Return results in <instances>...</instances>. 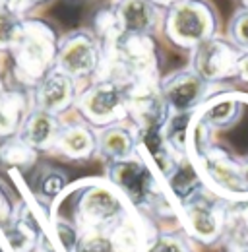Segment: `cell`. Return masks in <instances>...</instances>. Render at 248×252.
<instances>
[{
	"mask_svg": "<svg viewBox=\"0 0 248 252\" xmlns=\"http://www.w3.org/2000/svg\"><path fill=\"white\" fill-rule=\"evenodd\" d=\"M0 252H8V251H6V245H4V241H2V237H0Z\"/></svg>",
	"mask_w": 248,
	"mask_h": 252,
	"instance_id": "83f0119b",
	"label": "cell"
},
{
	"mask_svg": "<svg viewBox=\"0 0 248 252\" xmlns=\"http://www.w3.org/2000/svg\"><path fill=\"white\" fill-rule=\"evenodd\" d=\"M103 59V49L99 39L92 30H72L61 35L59 53H57V70L74 78L78 84L97 78Z\"/></svg>",
	"mask_w": 248,
	"mask_h": 252,
	"instance_id": "8992f818",
	"label": "cell"
},
{
	"mask_svg": "<svg viewBox=\"0 0 248 252\" xmlns=\"http://www.w3.org/2000/svg\"><path fill=\"white\" fill-rule=\"evenodd\" d=\"M185 158L210 192L248 202V94L208 95L192 113Z\"/></svg>",
	"mask_w": 248,
	"mask_h": 252,
	"instance_id": "6da1fadb",
	"label": "cell"
},
{
	"mask_svg": "<svg viewBox=\"0 0 248 252\" xmlns=\"http://www.w3.org/2000/svg\"><path fill=\"white\" fill-rule=\"evenodd\" d=\"M61 35L57 28L37 16L24 20V30L12 51L10 59V76L16 86L35 88L51 70L57 66Z\"/></svg>",
	"mask_w": 248,
	"mask_h": 252,
	"instance_id": "7a4b0ae2",
	"label": "cell"
},
{
	"mask_svg": "<svg viewBox=\"0 0 248 252\" xmlns=\"http://www.w3.org/2000/svg\"><path fill=\"white\" fill-rule=\"evenodd\" d=\"M113 8L124 33L152 35L159 26L161 10L152 0H117Z\"/></svg>",
	"mask_w": 248,
	"mask_h": 252,
	"instance_id": "9a60e30c",
	"label": "cell"
},
{
	"mask_svg": "<svg viewBox=\"0 0 248 252\" xmlns=\"http://www.w3.org/2000/svg\"><path fill=\"white\" fill-rule=\"evenodd\" d=\"M152 252H188V251H186L181 243L173 241L171 237H165V239H161L154 249H152Z\"/></svg>",
	"mask_w": 248,
	"mask_h": 252,
	"instance_id": "cb8c5ba5",
	"label": "cell"
},
{
	"mask_svg": "<svg viewBox=\"0 0 248 252\" xmlns=\"http://www.w3.org/2000/svg\"><path fill=\"white\" fill-rule=\"evenodd\" d=\"M107 179L123 192L132 206L150 208L159 202H167L163 194V179L140 152L124 161L109 163Z\"/></svg>",
	"mask_w": 248,
	"mask_h": 252,
	"instance_id": "5b68a950",
	"label": "cell"
},
{
	"mask_svg": "<svg viewBox=\"0 0 248 252\" xmlns=\"http://www.w3.org/2000/svg\"><path fill=\"white\" fill-rule=\"evenodd\" d=\"M51 156L74 163L90 161L93 156H97V130L82 119L62 123Z\"/></svg>",
	"mask_w": 248,
	"mask_h": 252,
	"instance_id": "4fadbf2b",
	"label": "cell"
},
{
	"mask_svg": "<svg viewBox=\"0 0 248 252\" xmlns=\"http://www.w3.org/2000/svg\"><path fill=\"white\" fill-rule=\"evenodd\" d=\"M0 72H2V55H0Z\"/></svg>",
	"mask_w": 248,
	"mask_h": 252,
	"instance_id": "f546056e",
	"label": "cell"
},
{
	"mask_svg": "<svg viewBox=\"0 0 248 252\" xmlns=\"http://www.w3.org/2000/svg\"><path fill=\"white\" fill-rule=\"evenodd\" d=\"M0 237L8 247V252H37L41 249L43 225L30 202L20 200L16 204V212L10 223L0 229Z\"/></svg>",
	"mask_w": 248,
	"mask_h": 252,
	"instance_id": "7c38bea8",
	"label": "cell"
},
{
	"mask_svg": "<svg viewBox=\"0 0 248 252\" xmlns=\"http://www.w3.org/2000/svg\"><path fill=\"white\" fill-rule=\"evenodd\" d=\"M37 252H43V251H41V249H39V251H37ZM45 252H53V251H45Z\"/></svg>",
	"mask_w": 248,
	"mask_h": 252,
	"instance_id": "4dcf8cb0",
	"label": "cell"
},
{
	"mask_svg": "<svg viewBox=\"0 0 248 252\" xmlns=\"http://www.w3.org/2000/svg\"><path fill=\"white\" fill-rule=\"evenodd\" d=\"M128 84L117 80L95 78L88 88L80 90L74 109L95 130L119 125L128 119Z\"/></svg>",
	"mask_w": 248,
	"mask_h": 252,
	"instance_id": "277c9868",
	"label": "cell"
},
{
	"mask_svg": "<svg viewBox=\"0 0 248 252\" xmlns=\"http://www.w3.org/2000/svg\"><path fill=\"white\" fill-rule=\"evenodd\" d=\"M62 128V119L57 115H51L43 109L33 107L20 130V138L28 142L31 148L39 154H53V148L57 144L59 132Z\"/></svg>",
	"mask_w": 248,
	"mask_h": 252,
	"instance_id": "5bb4252c",
	"label": "cell"
},
{
	"mask_svg": "<svg viewBox=\"0 0 248 252\" xmlns=\"http://www.w3.org/2000/svg\"><path fill=\"white\" fill-rule=\"evenodd\" d=\"M30 187L33 192V198L43 208L51 210V206L61 198L62 192L68 189V177L59 167H51V165L39 167L37 165Z\"/></svg>",
	"mask_w": 248,
	"mask_h": 252,
	"instance_id": "d6986e66",
	"label": "cell"
},
{
	"mask_svg": "<svg viewBox=\"0 0 248 252\" xmlns=\"http://www.w3.org/2000/svg\"><path fill=\"white\" fill-rule=\"evenodd\" d=\"M159 82H136L128 88V117L136 130L163 128L171 115Z\"/></svg>",
	"mask_w": 248,
	"mask_h": 252,
	"instance_id": "ba28073f",
	"label": "cell"
},
{
	"mask_svg": "<svg viewBox=\"0 0 248 252\" xmlns=\"http://www.w3.org/2000/svg\"><path fill=\"white\" fill-rule=\"evenodd\" d=\"M0 6H2V8H6L8 12H12V14L20 16V18H30V16H35V14L31 12L28 0H0Z\"/></svg>",
	"mask_w": 248,
	"mask_h": 252,
	"instance_id": "603a6c76",
	"label": "cell"
},
{
	"mask_svg": "<svg viewBox=\"0 0 248 252\" xmlns=\"http://www.w3.org/2000/svg\"><path fill=\"white\" fill-rule=\"evenodd\" d=\"M241 4H243V8H248V0H241Z\"/></svg>",
	"mask_w": 248,
	"mask_h": 252,
	"instance_id": "f1b7e54d",
	"label": "cell"
},
{
	"mask_svg": "<svg viewBox=\"0 0 248 252\" xmlns=\"http://www.w3.org/2000/svg\"><path fill=\"white\" fill-rule=\"evenodd\" d=\"M39 152H35L20 136L0 140V171L28 175L39 163Z\"/></svg>",
	"mask_w": 248,
	"mask_h": 252,
	"instance_id": "ac0fdd59",
	"label": "cell"
},
{
	"mask_svg": "<svg viewBox=\"0 0 248 252\" xmlns=\"http://www.w3.org/2000/svg\"><path fill=\"white\" fill-rule=\"evenodd\" d=\"M219 196L206 189H200L196 194L181 202V210L190 233L206 243L216 241L223 229V218L217 208Z\"/></svg>",
	"mask_w": 248,
	"mask_h": 252,
	"instance_id": "30bf717a",
	"label": "cell"
},
{
	"mask_svg": "<svg viewBox=\"0 0 248 252\" xmlns=\"http://www.w3.org/2000/svg\"><path fill=\"white\" fill-rule=\"evenodd\" d=\"M31 109V90L10 84L4 97L0 99V140L18 136Z\"/></svg>",
	"mask_w": 248,
	"mask_h": 252,
	"instance_id": "e0dca14e",
	"label": "cell"
},
{
	"mask_svg": "<svg viewBox=\"0 0 248 252\" xmlns=\"http://www.w3.org/2000/svg\"><path fill=\"white\" fill-rule=\"evenodd\" d=\"M80 95V84L61 70H51L35 88H31L33 107L62 117L74 109Z\"/></svg>",
	"mask_w": 248,
	"mask_h": 252,
	"instance_id": "8fae6325",
	"label": "cell"
},
{
	"mask_svg": "<svg viewBox=\"0 0 248 252\" xmlns=\"http://www.w3.org/2000/svg\"><path fill=\"white\" fill-rule=\"evenodd\" d=\"M16 204L18 202L14 200L12 190L8 189V185L0 179V229H4L10 223L14 212H16Z\"/></svg>",
	"mask_w": 248,
	"mask_h": 252,
	"instance_id": "7402d4cb",
	"label": "cell"
},
{
	"mask_svg": "<svg viewBox=\"0 0 248 252\" xmlns=\"http://www.w3.org/2000/svg\"><path fill=\"white\" fill-rule=\"evenodd\" d=\"M241 55L243 51L229 37L214 35L192 49L190 68L208 84L225 82L229 78H237V64Z\"/></svg>",
	"mask_w": 248,
	"mask_h": 252,
	"instance_id": "52a82bcc",
	"label": "cell"
},
{
	"mask_svg": "<svg viewBox=\"0 0 248 252\" xmlns=\"http://www.w3.org/2000/svg\"><path fill=\"white\" fill-rule=\"evenodd\" d=\"M8 86H10V84H6V80H4V78H2V74H0V99L4 97L6 90H8Z\"/></svg>",
	"mask_w": 248,
	"mask_h": 252,
	"instance_id": "4316f807",
	"label": "cell"
},
{
	"mask_svg": "<svg viewBox=\"0 0 248 252\" xmlns=\"http://www.w3.org/2000/svg\"><path fill=\"white\" fill-rule=\"evenodd\" d=\"M161 94L171 113H192L210 95V86L192 68H183L159 82Z\"/></svg>",
	"mask_w": 248,
	"mask_h": 252,
	"instance_id": "9c48e42d",
	"label": "cell"
},
{
	"mask_svg": "<svg viewBox=\"0 0 248 252\" xmlns=\"http://www.w3.org/2000/svg\"><path fill=\"white\" fill-rule=\"evenodd\" d=\"M24 20L0 6V55H8L24 30Z\"/></svg>",
	"mask_w": 248,
	"mask_h": 252,
	"instance_id": "ffe728a7",
	"label": "cell"
},
{
	"mask_svg": "<svg viewBox=\"0 0 248 252\" xmlns=\"http://www.w3.org/2000/svg\"><path fill=\"white\" fill-rule=\"evenodd\" d=\"M155 6L161 10V12H165V10H169V8H173V6H177V4H181L183 0H152Z\"/></svg>",
	"mask_w": 248,
	"mask_h": 252,
	"instance_id": "d4e9b609",
	"label": "cell"
},
{
	"mask_svg": "<svg viewBox=\"0 0 248 252\" xmlns=\"http://www.w3.org/2000/svg\"><path fill=\"white\" fill-rule=\"evenodd\" d=\"M229 39L243 51L248 53V8H241L229 22Z\"/></svg>",
	"mask_w": 248,
	"mask_h": 252,
	"instance_id": "44dd1931",
	"label": "cell"
},
{
	"mask_svg": "<svg viewBox=\"0 0 248 252\" xmlns=\"http://www.w3.org/2000/svg\"><path fill=\"white\" fill-rule=\"evenodd\" d=\"M161 28L171 45L192 51L217 35L219 22L210 0H183L163 12Z\"/></svg>",
	"mask_w": 248,
	"mask_h": 252,
	"instance_id": "3957f363",
	"label": "cell"
},
{
	"mask_svg": "<svg viewBox=\"0 0 248 252\" xmlns=\"http://www.w3.org/2000/svg\"><path fill=\"white\" fill-rule=\"evenodd\" d=\"M55 0H28V4H30L31 12L35 14L37 10H41V8H47V6H51Z\"/></svg>",
	"mask_w": 248,
	"mask_h": 252,
	"instance_id": "484cf974",
	"label": "cell"
},
{
	"mask_svg": "<svg viewBox=\"0 0 248 252\" xmlns=\"http://www.w3.org/2000/svg\"><path fill=\"white\" fill-rule=\"evenodd\" d=\"M138 152V130L123 123L97 130V156L107 163H117L132 158Z\"/></svg>",
	"mask_w": 248,
	"mask_h": 252,
	"instance_id": "2e32d148",
	"label": "cell"
}]
</instances>
